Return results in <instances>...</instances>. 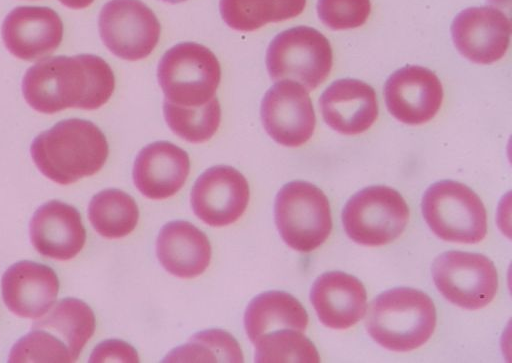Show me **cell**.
Masks as SVG:
<instances>
[{
  "instance_id": "4",
  "label": "cell",
  "mask_w": 512,
  "mask_h": 363,
  "mask_svg": "<svg viewBox=\"0 0 512 363\" xmlns=\"http://www.w3.org/2000/svg\"><path fill=\"white\" fill-rule=\"evenodd\" d=\"M422 214L432 232L445 241L478 243L487 232V215L478 195L468 186L443 180L422 198Z\"/></svg>"
},
{
  "instance_id": "3",
  "label": "cell",
  "mask_w": 512,
  "mask_h": 363,
  "mask_svg": "<svg viewBox=\"0 0 512 363\" xmlns=\"http://www.w3.org/2000/svg\"><path fill=\"white\" fill-rule=\"evenodd\" d=\"M436 309L430 297L413 288H394L370 304L366 329L382 347L396 352L414 350L432 336Z\"/></svg>"
},
{
  "instance_id": "28",
  "label": "cell",
  "mask_w": 512,
  "mask_h": 363,
  "mask_svg": "<svg viewBox=\"0 0 512 363\" xmlns=\"http://www.w3.org/2000/svg\"><path fill=\"white\" fill-rule=\"evenodd\" d=\"M69 349L48 331L31 327L10 350L9 363H69L74 362Z\"/></svg>"
},
{
  "instance_id": "19",
  "label": "cell",
  "mask_w": 512,
  "mask_h": 363,
  "mask_svg": "<svg viewBox=\"0 0 512 363\" xmlns=\"http://www.w3.org/2000/svg\"><path fill=\"white\" fill-rule=\"evenodd\" d=\"M190 171L188 154L167 141L144 147L133 166V181L147 198L160 200L176 194L184 185Z\"/></svg>"
},
{
  "instance_id": "6",
  "label": "cell",
  "mask_w": 512,
  "mask_h": 363,
  "mask_svg": "<svg viewBox=\"0 0 512 363\" xmlns=\"http://www.w3.org/2000/svg\"><path fill=\"white\" fill-rule=\"evenodd\" d=\"M333 65L330 42L318 30L308 26L287 29L271 41L266 66L273 81L292 80L307 91L317 88Z\"/></svg>"
},
{
  "instance_id": "27",
  "label": "cell",
  "mask_w": 512,
  "mask_h": 363,
  "mask_svg": "<svg viewBox=\"0 0 512 363\" xmlns=\"http://www.w3.org/2000/svg\"><path fill=\"white\" fill-rule=\"evenodd\" d=\"M256 362H319L313 343L295 329L269 332L254 343Z\"/></svg>"
},
{
  "instance_id": "17",
  "label": "cell",
  "mask_w": 512,
  "mask_h": 363,
  "mask_svg": "<svg viewBox=\"0 0 512 363\" xmlns=\"http://www.w3.org/2000/svg\"><path fill=\"white\" fill-rule=\"evenodd\" d=\"M29 235L37 252L60 261L74 258L86 241L80 213L58 200L49 201L34 212Z\"/></svg>"
},
{
  "instance_id": "12",
  "label": "cell",
  "mask_w": 512,
  "mask_h": 363,
  "mask_svg": "<svg viewBox=\"0 0 512 363\" xmlns=\"http://www.w3.org/2000/svg\"><path fill=\"white\" fill-rule=\"evenodd\" d=\"M249 185L235 168L225 165L207 169L191 191L196 216L211 226H225L244 213L249 202Z\"/></svg>"
},
{
  "instance_id": "2",
  "label": "cell",
  "mask_w": 512,
  "mask_h": 363,
  "mask_svg": "<svg viewBox=\"0 0 512 363\" xmlns=\"http://www.w3.org/2000/svg\"><path fill=\"white\" fill-rule=\"evenodd\" d=\"M30 152L44 176L68 185L97 173L107 160L109 148L105 135L95 124L72 118L40 133Z\"/></svg>"
},
{
  "instance_id": "33",
  "label": "cell",
  "mask_w": 512,
  "mask_h": 363,
  "mask_svg": "<svg viewBox=\"0 0 512 363\" xmlns=\"http://www.w3.org/2000/svg\"><path fill=\"white\" fill-rule=\"evenodd\" d=\"M160 1L175 4V3L184 2L186 0H160Z\"/></svg>"
},
{
  "instance_id": "14",
  "label": "cell",
  "mask_w": 512,
  "mask_h": 363,
  "mask_svg": "<svg viewBox=\"0 0 512 363\" xmlns=\"http://www.w3.org/2000/svg\"><path fill=\"white\" fill-rule=\"evenodd\" d=\"M384 97L393 117L408 125H419L437 114L443 101V87L434 72L410 65L390 75Z\"/></svg>"
},
{
  "instance_id": "11",
  "label": "cell",
  "mask_w": 512,
  "mask_h": 363,
  "mask_svg": "<svg viewBox=\"0 0 512 363\" xmlns=\"http://www.w3.org/2000/svg\"><path fill=\"white\" fill-rule=\"evenodd\" d=\"M261 120L268 135L287 147H298L313 135L314 108L306 88L292 80H280L265 93Z\"/></svg>"
},
{
  "instance_id": "20",
  "label": "cell",
  "mask_w": 512,
  "mask_h": 363,
  "mask_svg": "<svg viewBox=\"0 0 512 363\" xmlns=\"http://www.w3.org/2000/svg\"><path fill=\"white\" fill-rule=\"evenodd\" d=\"M310 300L326 327L347 329L361 320L367 308L363 284L354 276L340 271L322 274L314 282Z\"/></svg>"
},
{
  "instance_id": "25",
  "label": "cell",
  "mask_w": 512,
  "mask_h": 363,
  "mask_svg": "<svg viewBox=\"0 0 512 363\" xmlns=\"http://www.w3.org/2000/svg\"><path fill=\"white\" fill-rule=\"evenodd\" d=\"M88 217L98 234L105 238H121L137 225L139 211L134 199L119 189L103 190L91 199Z\"/></svg>"
},
{
  "instance_id": "13",
  "label": "cell",
  "mask_w": 512,
  "mask_h": 363,
  "mask_svg": "<svg viewBox=\"0 0 512 363\" xmlns=\"http://www.w3.org/2000/svg\"><path fill=\"white\" fill-rule=\"evenodd\" d=\"M451 34L465 58L477 64H491L500 60L509 47L511 21L495 7H470L455 17Z\"/></svg>"
},
{
  "instance_id": "9",
  "label": "cell",
  "mask_w": 512,
  "mask_h": 363,
  "mask_svg": "<svg viewBox=\"0 0 512 363\" xmlns=\"http://www.w3.org/2000/svg\"><path fill=\"white\" fill-rule=\"evenodd\" d=\"M432 276L446 300L468 310L485 307L498 290L493 262L479 253L445 252L434 260Z\"/></svg>"
},
{
  "instance_id": "31",
  "label": "cell",
  "mask_w": 512,
  "mask_h": 363,
  "mask_svg": "<svg viewBox=\"0 0 512 363\" xmlns=\"http://www.w3.org/2000/svg\"><path fill=\"white\" fill-rule=\"evenodd\" d=\"M135 349L120 340H107L93 350L89 362H138Z\"/></svg>"
},
{
  "instance_id": "15",
  "label": "cell",
  "mask_w": 512,
  "mask_h": 363,
  "mask_svg": "<svg viewBox=\"0 0 512 363\" xmlns=\"http://www.w3.org/2000/svg\"><path fill=\"white\" fill-rule=\"evenodd\" d=\"M2 38L11 54L33 61L50 55L60 46L63 23L49 7L19 6L5 17Z\"/></svg>"
},
{
  "instance_id": "26",
  "label": "cell",
  "mask_w": 512,
  "mask_h": 363,
  "mask_svg": "<svg viewBox=\"0 0 512 363\" xmlns=\"http://www.w3.org/2000/svg\"><path fill=\"white\" fill-rule=\"evenodd\" d=\"M163 111L169 128L191 143L209 140L217 131L221 120L220 105L216 97L195 107L176 105L165 99Z\"/></svg>"
},
{
  "instance_id": "10",
  "label": "cell",
  "mask_w": 512,
  "mask_h": 363,
  "mask_svg": "<svg viewBox=\"0 0 512 363\" xmlns=\"http://www.w3.org/2000/svg\"><path fill=\"white\" fill-rule=\"evenodd\" d=\"M99 33L115 56L136 61L156 47L161 26L153 11L140 0H110L101 9Z\"/></svg>"
},
{
  "instance_id": "16",
  "label": "cell",
  "mask_w": 512,
  "mask_h": 363,
  "mask_svg": "<svg viewBox=\"0 0 512 363\" xmlns=\"http://www.w3.org/2000/svg\"><path fill=\"white\" fill-rule=\"evenodd\" d=\"M1 288L3 301L13 314L37 319L54 306L59 280L55 271L46 265L20 261L4 272Z\"/></svg>"
},
{
  "instance_id": "24",
  "label": "cell",
  "mask_w": 512,
  "mask_h": 363,
  "mask_svg": "<svg viewBox=\"0 0 512 363\" xmlns=\"http://www.w3.org/2000/svg\"><path fill=\"white\" fill-rule=\"evenodd\" d=\"M306 0H220L224 22L237 31L249 32L268 23L300 15Z\"/></svg>"
},
{
  "instance_id": "1",
  "label": "cell",
  "mask_w": 512,
  "mask_h": 363,
  "mask_svg": "<svg viewBox=\"0 0 512 363\" xmlns=\"http://www.w3.org/2000/svg\"><path fill=\"white\" fill-rule=\"evenodd\" d=\"M114 88L111 67L92 54L44 58L26 71L22 82L26 102L44 114L67 108L98 109Z\"/></svg>"
},
{
  "instance_id": "22",
  "label": "cell",
  "mask_w": 512,
  "mask_h": 363,
  "mask_svg": "<svg viewBox=\"0 0 512 363\" xmlns=\"http://www.w3.org/2000/svg\"><path fill=\"white\" fill-rule=\"evenodd\" d=\"M308 315L302 304L282 291H269L255 297L244 315L249 339L255 343L261 336L279 329L305 331Z\"/></svg>"
},
{
  "instance_id": "23",
  "label": "cell",
  "mask_w": 512,
  "mask_h": 363,
  "mask_svg": "<svg viewBox=\"0 0 512 363\" xmlns=\"http://www.w3.org/2000/svg\"><path fill=\"white\" fill-rule=\"evenodd\" d=\"M35 320L32 327L44 329L55 336L66 345L75 361L96 326L92 309L76 298L62 299Z\"/></svg>"
},
{
  "instance_id": "30",
  "label": "cell",
  "mask_w": 512,
  "mask_h": 363,
  "mask_svg": "<svg viewBox=\"0 0 512 363\" xmlns=\"http://www.w3.org/2000/svg\"><path fill=\"white\" fill-rule=\"evenodd\" d=\"M190 340L202 344L214 356L216 362H242V351L229 333L211 329L194 335Z\"/></svg>"
},
{
  "instance_id": "21",
  "label": "cell",
  "mask_w": 512,
  "mask_h": 363,
  "mask_svg": "<svg viewBox=\"0 0 512 363\" xmlns=\"http://www.w3.org/2000/svg\"><path fill=\"white\" fill-rule=\"evenodd\" d=\"M156 253L169 273L180 278H193L208 267L211 246L207 236L191 223L173 221L160 230Z\"/></svg>"
},
{
  "instance_id": "5",
  "label": "cell",
  "mask_w": 512,
  "mask_h": 363,
  "mask_svg": "<svg viewBox=\"0 0 512 363\" xmlns=\"http://www.w3.org/2000/svg\"><path fill=\"white\" fill-rule=\"evenodd\" d=\"M158 82L165 99L181 106H201L215 97L220 64L207 47L194 42L173 46L161 58Z\"/></svg>"
},
{
  "instance_id": "29",
  "label": "cell",
  "mask_w": 512,
  "mask_h": 363,
  "mask_svg": "<svg viewBox=\"0 0 512 363\" xmlns=\"http://www.w3.org/2000/svg\"><path fill=\"white\" fill-rule=\"evenodd\" d=\"M371 12L370 0H318L317 13L322 23L332 30L362 26Z\"/></svg>"
},
{
  "instance_id": "32",
  "label": "cell",
  "mask_w": 512,
  "mask_h": 363,
  "mask_svg": "<svg viewBox=\"0 0 512 363\" xmlns=\"http://www.w3.org/2000/svg\"><path fill=\"white\" fill-rule=\"evenodd\" d=\"M64 6L71 9H83L93 3L94 0H59Z\"/></svg>"
},
{
  "instance_id": "8",
  "label": "cell",
  "mask_w": 512,
  "mask_h": 363,
  "mask_svg": "<svg viewBox=\"0 0 512 363\" xmlns=\"http://www.w3.org/2000/svg\"><path fill=\"white\" fill-rule=\"evenodd\" d=\"M409 219L408 206L395 189L377 185L354 194L342 211L348 237L365 246H381L398 238Z\"/></svg>"
},
{
  "instance_id": "7",
  "label": "cell",
  "mask_w": 512,
  "mask_h": 363,
  "mask_svg": "<svg viewBox=\"0 0 512 363\" xmlns=\"http://www.w3.org/2000/svg\"><path fill=\"white\" fill-rule=\"evenodd\" d=\"M274 214L284 242L300 252L318 248L332 229L329 201L309 182L293 181L284 185L276 196Z\"/></svg>"
},
{
  "instance_id": "18",
  "label": "cell",
  "mask_w": 512,
  "mask_h": 363,
  "mask_svg": "<svg viewBox=\"0 0 512 363\" xmlns=\"http://www.w3.org/2000/svg\"><path fill=\"white\" fill-rule=\"evenodd\" d=\"M319 108L326 124L344 135H357L368 130L378 116L374 89L357 79L334 81L322 93Z\"/></svg>"
}]
</instances>
